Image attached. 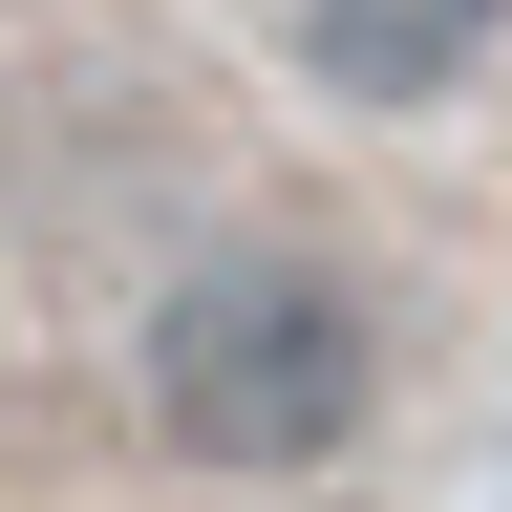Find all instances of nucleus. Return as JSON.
Listing matches in <instances>:
<instances>
[{"label": "nucleus", "instance_id": "f03ea898", "mask_svg": "<svg viewBox=\"0 0 512 512\" xmlns=\"http://www.w3.org/2000/svg\"><path fill=\"white\" fill-rule=\"evenodd\" d=\"M278 43H299L320 107H448L512 43V0H278Z\"/></svg>", "mask_w": 512, "mask_h": 512}, {"label": "nucleus", "instance_id": "f257e3e1", "mask_svg": "<svg viewBox=\"0 0 512 512\" xmlns=\"http://www.w3.org/2000/svg\"><path fill=\"white\" fill-rule=\"evenodd\" d=\"M128 384H150V427L192 470H342L363 406H384V320H363L342 256L235 235V256H192V278L128 320Z\"/></svg>", "mask_w": 512, "mask_h": 512}]
</instances>
